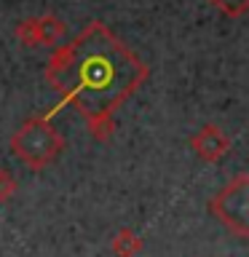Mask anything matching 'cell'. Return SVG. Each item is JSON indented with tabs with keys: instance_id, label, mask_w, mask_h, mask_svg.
Masks as SVG:
<instances>
[{
	"instance_id": "3957f363",
	"label": "cell",
	"mask_w": 249,
	"mask_h": 257,
	"mask_svg": "<svg viewBox=\"0 0 249 257\" xmlns=\"http://www.w3.org/2000/svg\"><path fill=\"white\" fill-rule=\"evenodd\" d=\"M209 212L214 220L230 230L236 238L249 236V174H238L220 188L209 201Z\"/></svg>"
},
{
	"instance_id": "5b68a950",
	"label": "cell",
	"mask_w": 249,
	"mask_h": 257,
	"mask_svg": "<svg viewBox=\"0 0 249 257\" xmlns=\"http://www.w3.org/2000/svg\"><path fill=\"white\" fill-rule=\"evenodd\" d=\"M190 150L204 161V164H217L230 153V137L217 123H204L190 137Z\"/></svg>"
},
{
	"instance_id": "8992f818",
	"label": "cell",
	"mask_w": 249,
	"mask_h": 257,
	"mask_svg": "<svg viewBox=\"0 0 249 257\" xmlns=\"http://www.w3.org/2000/svg\"><path fill=\"white\" fill-rule=\"evenodd\" d=\"M145 249V241L132 228H120L110 241V252L115 257H137Z\"/></svg>"
},
{
	"instance_id": "6da1fadb",
	"label": "cell",
	"mask_w": 249,
	"mask_h": 257,
	"mask_svg": "<svg viewBox=\"0 0 249 257\" xmlns=\"http://www.w3.org/2000/svg\"><path fill=\"white\" fill-rule=\"evenodd\" d=\"M46 78L88 120L96 140L112 134V110L140 86L145 64L102 24H91L72 43L56 46Z\"/></svg>"
},
{
	"instance_id": "52a82bcc",
	"label": "cell",
	"mask_w": 249,
	"mask_h": 257,
	"mask_svg": "<svg viewBox=\"0 0 249 257\" xmlns=\"http://www.w3.org/2000/svg\"><path fill=\"white\" fill-rule=\"evenodd\" d=\"M206 3L217 8L222 16H228V19H241L249 11V0H206Z\"/></svg>"
},
{
	"instance_id": "7a4b0ae2",
	"label": "cell",
	"mask_w": 249,
	"mask_h": 257,
	"mask_svg": "<svg viewBox=\"0 0 249 257\" xmlns=\"http://www.w3.org/2000/svg\"><path fill=\"white\" fill-rule=\"evenodd\" d=\"M64 137L48 123V118L32 115L11 134V150L19 156L22 164H27L30 169H40L51 166L64 150Z\"/></svg>"
},
{
	"instance_id": "277c9868",
	"label": "cell",
	"mask_w": 249,
	"mask_h": 257,
	"mask_svg": "<svg viewBox=\"0 0 249 257\" xmlns=\"http://www.w3.org/2000/svg\"><path fill=\"white\" fill-rule=\"evenodd\" d=\"M14 35L24 46H62L64 35H67V24L56 14H43L32 16V19H22L14 27Z\"/></svg>"
},
{
	"instance_id": "ba28073f",
	"label": "cell",
	"mask_w": 249,
	"mask_h": 257,
	"mask_svg": "<svg viewBox=\"0 0 249 257\" xmlns=\"http://www.w3.org/2000/svg\"><path fill=\"white\" fill-rule=\"evenodd\" d=\"M16 190H19V182H16V177L8 172V169H0V204L11 201V198L16 196Z\"/></svg>"
}]
</instances>
